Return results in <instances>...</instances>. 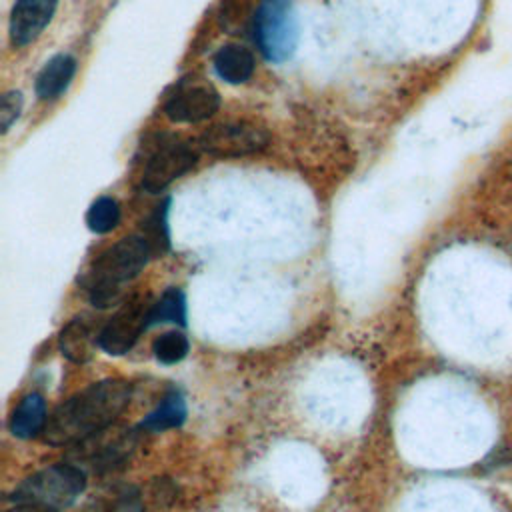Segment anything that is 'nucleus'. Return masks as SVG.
Returning a JSON list of instances; mask_svg holds the SVG:
<instances>
[{
  "label": "nucleus",
  "instance_id": "f257e3e1",
  "mask_svg": "<svg viewBox=\"0 0 512 512\" xmlns=\"http://www.w3.org/2000/svg\"><path fill=\"white\" fill-rule=\"evenodd\" d=\"M132 386L124 380H100L64 400L44 428V440L52 446H76L104 432L130 402Z\"/></svg>",
  "mask_w": 512,
  "mask_h": 512
},
{
  "label": "nucleus",
  "instance_id": "f03ea898",
  "mask_svg": "<svg viewBox=\"0 0 512 512\" xmlns=\"http://www.w3.org/2000/svg\"><path fill=\"white\" fill-rule=\"evenodd\" d=\"M152 250L144 236H128L106 248L84 278L90 304L108 308L122 298V284L136 278L150 260Z\"/></svg>",
  "mask_w": 512,
  "mask_h": 512
},
{
  "label": "nucleus",
  "instance_id": "7ed1b4c3",
  "mask_svg": "<svg viewBox=\"0 0 512 512\" xmlns=\"http://www.w3.org/2000/svg\"><path fill=\"white\" fill-rule=\"evenodd\" d=\"M86 488V474L74 464H54L22 480L14 492V504H36L62 510L76 502Z\"/></svg>",
  "mask_w": 512,
  "mask_h": 512
},
{
  "label": "nucleus",
  "instance_id": "20e7f679",
  "mask_svg": "<svg viewBox=\"0 0 512 512\" xmlns=\"http://www.w3.org/2000/svg\"><path fill=\"white\" fill-rule=\"evenodd\" d=\"M254 40L272 62L292 56L298 42V22L290 0H264L254 16Z\"/></svg>",
  "mask_w": 512,
  "mask_h": 512
},
{
  "label": "nucleus",
  "instance_id": "39448f33",
  "mask_svg": "<svg viewBox=\"0 0 512 512\" xmlns=\"http://www.w3.org/2000/svg\"><path fill=\"white\" fill-rule=\"evenodd\" d=\"M152 304L148 298H132L100 328L98 346L112 356L126 354L150 328Z\"/></svg>",
  "mask_w": 512,
  "mask_h": 512
},
{
  "label": "nucleus",
  "instance_id": "423d86ee",
  "mask_svg": "<svg viewBox=\"0 0 512 512\" xmlns=\"http://www.w3.org/2000/svg\"><path fill=\"white\" fill-rule=\"evenodd\" d=\"M198 160V148L190 142L170 140L160 144L148 158L142 172V188L150 194L162 192L176 178L186 174Z\"/></svg>",
  "mask_w": 512,
  "mask_h": 512
},
{
  "label": "nucleus",
  "instance_id": "0eeeda50",
  "mask_svg": "<svg viewBox=\"0 0 512 512\" xmlns=\"http://www.w3.org/2000/svg\"><path fill=\"white\" fill-rule=\"evenodd\" d=\"M268 144L262 128L246 122L214 124L200 136V148L218 158H238L254 154Z\"/></svg>",
  "mask_w": 512,
  "mask_h": 512
},
{
  "label": "nucleus",
  "instance_id": "6e6552de",
  "mask_svg": "<svg viewBox=\"0 0 512 512\" xmlns=\"http://www.w3.org/2000/svg\"><path fill=\"white\" fill-rule=\"evenodd\" d=\"M220 106V96L210 84L186 82L176 88L164 104V114L172 122H202L210 118Z\"/></svg>",
  "mask_w": 512,
  "mask_h": 512
},
{
  "label": "nucleus",
  "instance_id": "1a4fd4ad",
  "mask_svg": "<svg viewBox=\"0 0 512 512\" xmlns=\"http://www.w3.org/2000/svg\"><path fill=\"white\" fill-rule=\"evenodd\" d=\"M58 0H18L10 12V40L26 46L38 38L56 12Z\"/></svg>",
  "mask_w": 512,
  "mask_h": 512
},
{
  "label": "nucleus",
  "instance_id": "9d476101",
  "mask_svg": "<svg viewBox=\"0 0 512 512\" xmlns=\"http://www.w3.org/2000/svg\"><path fill=\"white\" fill-rule=\"evenodd\" d=\"M98 334L100 330H94L92 322H88V318H74L70 320L60 336H58V346L62 356H66L68 360L82 364L92 356L94 346L98 344Z\"/></svg>",
  "mask_w": 512,
  "mask_h": 512
},
{
  "label": "nucleus",
  "instance_id": "9b49d317",
  "mask_svg": "<svg viewBox=\"0 0 512 512\" xmlns=\"http://www.w3.org/2000/svg\"><path fill=\"white\" fill-rule=\"evenodd\" d=\"M46 422H48L46 402L40 394L32 392V394H26L14 408V412L10 416V432L16 438L28 440V438H34L40 432H44Z\"/></svg>",
  "mask_w": 512,
  "mask_h": 512
},
{
  "label": "nucleus",
  "instance_id": "f8f14e48",
  "mask_svg": "<svg viewBox=\"0 0 512 512\" xmlns=\"http://www.w3.org/2000/svg\"><path fill=\"white\" fill-rule=\"evenodd\" d=\"M76 72V60L70 54L50 58L36 78V94L40 100L58 98L70 84Z\"/></svg>",
  "mask_w": 512,
  "mask_h": 512
},
{
  "label": "nucleus",
  "instance_id": "ddd939ff",
  "mask_svg": "<svg viewBox=\"0 0 512 512\" xmlns=\"http://www.w3.org/2000/svg\"><path fill=\"white\" fill-rule=\"evenodd\" d=\"M214 70L228 84H242L254 72V56L238 44L222 46L214 56Z\"/></svg>",
  "mask_w": 512,
  "mask_h": 512
},
{
  "label": "nucleus",
  "instance_id": "4468645a",
  "mask_svg": "<svg viewBox=\"0 0 512 512\" xmlns=\"http://www.w3.org/2000/svg\"><path fill=\"white\" fill-rule=\"evenodd\" d=\"M186 414H188L186 400L182 398L180 392L172 390L160 400V404L152 412L146 414L140 426L148 432H164V430L182 426L186 420Z\"/></svg>",
  "mask_w": 512,
  "mask_h": 512
},
{
  "label": "nucleus",
  "instance_id": "2eb2a0df",
  "mask_svg": "<svg viewBox=\"0 0 512 512\" xmlns=\"http://www.w3.org/2000/svg\"><path fill=\"white\" fill-rule=\"evenodd\" d=\"M186 322V300L178 288H168L154 304L150 312V326L158 324H184Z\"/></svg>",
  "mask_w": 512,
  "mask_h": 512
},
{
  "label": "nucleus",
  "instance_id": "dca6fc26",
  "mask_svg": "<svg viewBox=\"0 0 512 512\" xmlns=\"http://www.w3.org/2000/svg\"><path fill=\"white\" fill-rule=\"evenodd\" d=\"M190 350V342L188 338L178 332V330H168L164 334H160L154 342H152V352L156 356L158 362L170 366V364H178L180 360L186 358Z\"/></svg>",
  "mask_w": 512,
  "mask_h": 512
},
{
  "label": "nucleus",
  "instance_id": "f3484780",
  "mask_svg": "<svg viewBox=\"0 0 512 512\" xmlns=\"http://www.w3.org/2000/svg\"><path fill=\"white\" fill-rule=\"evenodd\" d=\"M120 222V206L114 198L110 196H102L96 202H92V206L88 208L86 214V224L92 232L96 234H106L110 230L116 228V224Z\"/></svg>",
  "mask_w": 512,
  "mask_h": 512
},
{
  "label": "nucleus",
  "instance_id": "a211bd4d",
  "mask_svg": "<svg viewBox=\"0 0 512 512\" xmlns=\"http://www.w3.org/2000/svg\"><path fill=\"white\" fill-rule=\"evenodd\" d=\"M144 240L148 242L152 254H162L170 240H168V224H166V204L158 206V210L148 218V224L144 226Z\"/></svg>",
  "mask_w": 512,
  "mask_h": 512
},
{
  "label": "nucleus",
  "instance_id": "6ab92c4d",
  "mask_svg": "<svg viewBox=\"0 0 512 512\" xmlns=\"http://www.w3.org/2000/svg\"><path fill=\"white\" fill-rule=\"evenodd\" d=\"M20 108H22L20 92H6L4 98H2V110H0V116H2V132H6V130L10 128V124L18 118Z\"/></svg>",
  "mask_w": 512,
  "mask_h": 512
},
{
  "label": "nucleus",
  "instance_id": "aec40b11",
  "mask_svg": "<svg viewBox=\"0 0 512 512\" xmlns=\"http://www.w3.org/2000/svg\"><path fill=\"white\" fill-rule=\"evenodd\" d=\"M6 512H58V510H52L46 506H36V504H14Z\"/></svg>",
  "mask_w": 512,
  "mask_h": 512
}]
</instances>
